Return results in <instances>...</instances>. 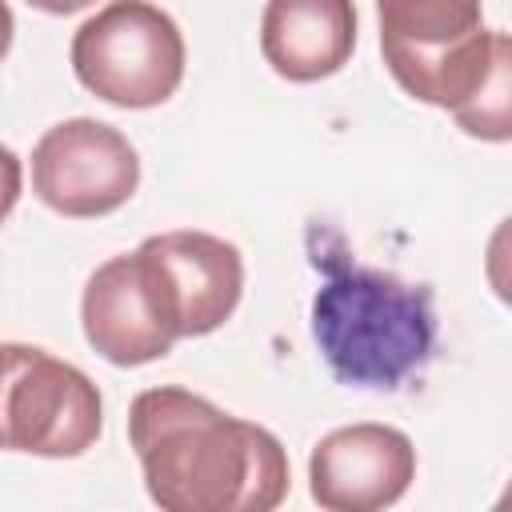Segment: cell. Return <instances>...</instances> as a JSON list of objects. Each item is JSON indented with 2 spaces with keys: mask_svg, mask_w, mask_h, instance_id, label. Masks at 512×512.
<instances>
[{
  "mask_svg": "<svg viewBox=\"0 0 512 512\" xmlns=\"http://www.w3.org/2000/svg\"><path fill=\"white\" fill-rule=\"evenodd\" d=\"M128 444L164 512H272L292 484L288 452L268 428L176 384L132 400Z\"/></svg>",
  "mask_w": 512,
  "mask_h": 512,
  "instance_id": "cell-1",
  "label": "cell"
},
{
  "mask_svg": "<svg viewBox=\"0 0 512 512\" xmlns=\"http://www.w3.org/2000/svg\"><path fill=\"white\" fill-rule=\"evenodd\" d=\"M380 52L392 80L444 108L468 136L508 140L512 44L484 28V0H376Z\"/></svg>",
  "mask_w": 512,
  "mask_h": 512,
  "instance_id": "cell-2",
  "label": "cell"
},
{
  "mask_svg": "<svg viewBox=\"0 0 512 512\" xmlns=\"http://www.w3.org/2000/svg\"><path fill=\"white\" fill-rule=\"evenodd\" d=\"M312 340L340 384L392 392L436 348L432 288L324 256V284L312 296Z\"/></svg>",
  "mask_w": 512,
  "mask_h": 512,
  "instance_id": "cell-3",
  "label": "cell"
},
{
  "mask_svg": "<svg viewBox=\"0 0 512 512\" xmlns=\"http://www.w3.org/2000/svg\"><path fill=\"white\" fill-rule=\"evenodd\" d=\"M72 72L104 104L156 108L184 80V32L152 0H108L72 36Z\"/></svg>",
  "mask_w": 512,
  "mask_h": 512,
  "instance_id": "cell-4",
  "label": "cell"
},
{
  "mask_svg": "<svg viewBox=\"0 0 512 512\" xmlns=\"http://www.w3.org/2000/svg\"><path fill=\"white\" fill-rule=\"evenodd\" d=\"M104 428L88 372L20 340H0V452L44 460L84 456Z\"/></svg>",
  "mask_w": 512,
  "mask_h": 512,
  "instance_id": "cell-5",
  "label": "cell"
},
{
  "mask_svg": "<svg viewBox=\"0 0 512 512\" xmlns=\"http://www.w3.org/2000/svg\"><path fill=\"white\" fill-rule=\"evenodd\" d=\"M128 256L152 316L172 340L216 332L240 304L244 256L224 236L200 228L156 232Z\"/></svg>",
  "mask_w": 512,
  "mask_h": 512,
  "instance_id": "cell-6",
  "label": "cell"
},
{
  "mask_svg": "<svg viewBox=\"0 0 512 512\" xmlns=\"http://www.w3.org/2000/svg\"><path fill=\"white\" fill-rule=\"evenodd\" d=\"M140 188V156L104 120L72 116L52 124L32 148V192L68 220H96L124 208Z\"/></svg>",
  "mask_w": 512,
  "mask_h": 512,
  "instance_id": "cell-7",
  "label": "cell"
},
{
  "mask_svg": "<svg viewBox=\"0 0 512 512\" xmlns=\"http://www.w3.org/2000/svg\"><path fill=\"white\" fill-rule=\"evenodd\" d=\"M416 480V448L392 424H348L308 456V492L328 512L392 508Z\"/></svg>",
  "mask_w": 512,
  "mask_h": 512,
  "instance_id": "cell-8",
  "label": "cell"
},
{
  "mask_svg": "<svg viewBox=\"0 0 512 512\" xmlns=\"http://www.w3.org/2000/svg\"><path fill=\"white\" fill-rule=\"evenodd\" d=\"M356 48L352 0H268L260 16L264 64L288 84L336 76Z\"/></svg>",
  "mask_w": 512,
  "mask_h": 512,
  "instance_id": "cell-9",
  "label": "cell"
},
{
  "mask_svg": "<svg viewBox=\"0 0 512 512\" xmlns=\"http://www.w3.org/2000/svg\"><path fill=\"white\" fill-rule=\"evenodd\" d=\"M80 324H84V340L116 368H140L152 364L160 356L172 352V336L164 332V324L152 316L136 272H132V256H112L104 260L80 296Z\"/></svg>",
  "mask_w": 512,
  "mask_h": 512,
  "instance_id": "cell-10",
  "label": "cell"
},
{
  "mask_svg": "<svg viewBox=\"0 0 512 512\" xmlns=\"http://www.w3.org/2000/svg\"><path fill=\"white\" fill-rule=\"evenodd\" d=\"M20 188H24V164L12 148L0 144V224L8 220V212L16 208L20 200Z\"/></svg>",
  "mask_w": 512,
  "mask_h": 512,
  "instance_id": "cell-11",
  "label": "cell"
},
{
  "mask_svg": "<svg viewBox=\"0 0 512 512\" xmlns=\"http://www.w3.org/2000/svg\"><path fill=\"white\" fill-rule=\"evenodd\" d=\"M24 4L36 8V12H48V16H72V12H84L96 0H24Z\"/></svg>",
  "mask_w": 512,
  "mask_h": 512,
  "instance_id": "cell-12",
  "label": "cell"
},
{
  "mask_svg": "<svg viewBox=\"0 0 512 512\" xmlns=\"http://www.w3.org/2000/svg\"><path fill=\"white\" fill-rule=\"evenodd\" d=\"M12 32H16L12 8H8V0H0V60H4V56H8V48H12Z\"/></svg>",
  "mask_w": 512,
  "mask_h": 512,
  "instance_id": "cell-13",
  "label": "cell"
}]
</instances>
